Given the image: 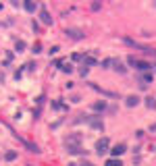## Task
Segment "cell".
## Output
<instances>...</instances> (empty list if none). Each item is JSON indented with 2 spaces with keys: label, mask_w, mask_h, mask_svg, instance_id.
Here are the masks:
<instances>
[{
  "label": "cell",
  "mask_w": 156,
  "mask_h": 166,
  "mask_svg": "<svg viewBox=\"0 0 156 166\" xmlns=\"http://www.w3.org/2000/svg\"><path fill=\"white\" fill-rule=\"evenodd\" d=\"M123 42L127 44V46L135 48V50H142L144 54H152V56H156V50L150 46H144V44H140V42H135V40H131V37H123Z\"/></svg>",
  "instance_id": "obj_1"
},
{
  "label": "cell",
  "mask_w": 156,
  "mask_h": 166,
  "mask_svg": "<svg viewBox=\"0 0 156 166\" xmlns=\"http://www.w3.org/2000/svg\"><path fill=\"white\" fill-rule=\"evenodd\" d=\"M92 129L96 131H104V120H102V116H98V114H92V116H87V120H85Z\"/></svg>",
  "instance_id": "obj_2"
},
{
  "label": "cell",
  "mask_w": 156,
  "mask_h": 166,
  "mask_svg": "<svg viewBox=\"0 0 156 166\" xmlns=\"http://www.w3.org/2000/svg\"><path fill=\"white\" fill-rule=\"evenodd\" d=\"M65 36L69 37V40H83L85 33H83V29H79V27H67L65 29Z\"/></svg>",
  "instance_id": "obj_3"
},
{
  "label": "cell",
  "mask_w": 156,
  "mask_h": 166,
  "mask_svg": "<svg viewBox=\"0 0 156 166\" xmlns=\"http://www.w3.org/2000/svg\"><path fill=\"white\" fill-rule=\"evenodd\" d=\"M108 145H110L108 137H102V139H98V141H96V154H98V156H104L106 152H110V150H108Z\"/></svg>",
  "instance_id": "obj_4"
},
{
  "label": "cell",
  "mask_w": 156,
  "mask_h": 166,
  "mask_svg": "<svg viewBox=\"0 0 156 166\" xmlns=\"http://www.w3.org/2000/svg\"><path fill=\"white\" fill-rule=\"evenodd\" d=\"M40 23L44 25H52V17H50V12L46 6H40Z\"/></svg>",
  "instance_id": "obj_5"
},
{
  "label": "cell",
  "mask_w": 156,
  "mask_h": 166,
  "mask_svg": "<svg viewBox=\"0 0 156 166\" xmlns=\"http://www.w3.org/2000/svg\"><path fill=\"white\" fill-rule=\"evenodd\" d=\"M15 137H17V139H19L21 143H23V145L27 147V150H29V152H34V154H40V147H37L36 143H31V141H27V139H23V137H19V133H15Z\"/></svg>",
  "instance_id": "obj_6"
},
{
  "label": "cell",
  "mask_w": 156,
  "mask_h": 166,
  "mask_svg": "<svg viewBox=\"0 0 156 166\" xmlns=\"http://www.w3.org/2000/svg\"><path fill=\"white\" fill-rule=\"evenodd\" d=\"M125 152H127V145H125V143H117V145H112V150H110L112 158H119V156H123Z\"/></svg>",
  "instance_id": "obj_7"
},
{
  "label": "cell",
  "mask_w": 156,
  "mask_h": 166,
  "mask_svg": "<svg viewBox=\"0 0 156 166\" xmlns=\"http://www.w3.org/2000/svg\"><path fill=\"white\" fill-rule=\"evenodd\" d=\"M140 102H142V98H140V95H135V94H131V95H127V98H125V106H127V108H135Z\"/></svg>",
  "instance_id": "obj_8"
},
{
  "label": "cell",
  "mask_w": 156,
  "mask_h": 166,
  "mask_svg": "<svg viewBox=\"0 0 156 166\" xmlns=\"http://www.w3.org/2000/svg\"><path fill=\"white\" fill-rule=\"evenodd\" d=\"M67 152H69V154H85L81 143H69V145H67Z\"/></svg>",
  "instance_id": "obj_9"
},
{
  "label": "cell",
  "mask_w": 156,
  "mask_h": 166,
  "mask_svg": "<svg viewBox=\"0 0 156 166\" xmlns=\"http://www.w3.org/2000/svg\"><path fill=\"white\" fill-rule=\"evenodd\" d=\"M90 87H92V89H96V92H100V94L106 95V98H117V94H115V92H106V89H102V87H100V85H96V83H90Z\"/></svg>",
  "instance_id": "obj_10"
},
{
  "label": "cell",
  "mask_w": 156,
  "mask_h": 166,
  "mask_svg": "<svg viewBox=\"0 0 156 166\" xmlns=\"http://www.w3.org/2000/svg\"><path fill=\"white\" fill-rule=\"evenodd\" d=\"M69 143H81V135L73 133V135H69V137H65V145H69Z\"/></svg>",
  "instance_id": "obj_11"
},
{
  "label": "cell",
  "mask_w": 156,
  "mask_h": 166,
  "mask_svg": "<svg viewBox=\"0 0 156 166\" xmlns=\"http://www.w3.org/2000/svg\"><path fill=\"white\" fill-rule=\"evenodd\" d=\"M135 69H137V71H152V64H150V62H146V60H137Z\"/></svg>",
  "instance_id": "obj_12"
},
{
  "label": "cell",
  "mask_w": 156,
  "mask_h": 166,
  "mask_svg": "<svg viewBox=\"0 0 156 166\" xmlns=\"http://www.w3.org/2000/svg\"><path fill=\"white\" fill-rule=\"evenodd\" d=\"M112 69H115L117 73H121V75H125V73H127V67H123V62H121L119 58H115V64H112Z\"/></svg>",
  "instance_id": "obj_13"
},
{
  "label": "cell",
  "mask_w": 156,
  "mask_h": 166,
  "mask_svg": "<svg viewBox=\"0 0 156 166\" xmlns=\"http://www.w3.org/2000/svg\"><path fill=\"white\" fill-rule=\"evenodd\" d=\"M92 110H94V112H104V110H106V102H104V100H102V102H94V104H92Z\"/></svg>",
  "instance_id": "obj_14"
},
{
  "label": "cell",
  "mask_w": 156,
  "mask_h": 166,
  "mask_svg": "<svg viewBox=\"0 0 156 166\" xmlns=\"http://www.w3.org/2000/svg\"><path fill=\"white\" fill-rule=\"evenodd\" d=\"M23 6H25V11H27V12H36L37 9H40V6L36 4V2H31V0H27V2H25Z\"/></svg>",
  "instance_id": "obj_15"
},
{
  "label": "cell",
  "mask_w": 156,
  "mask_h": 166,
  "mask_svg": "<svg viewBox=\"0 0 156 166\" xmlns=\"http://www.w3.org/2000/svg\"><path fill=\"white\" fill-rule=\"evenodd\" d=\"M4 160H6V162L17 160V152H15V150H6V152H4Z\"/></svg>",
  "instance_id": "obj_16"
},
{
  "label": "cell",
  "mask_w": 156,
  "mask_h": 166,
  "mask_svg": "<svg viewBox=\"0 0 156 166\" xmlns=\"http://www.w3.org/2000/svg\"><path fill=\"white\" fill-rule=\"evenodd\" d=\"M144 104H146V108H156V98H152V95H148V98H144Z\"/></svg>",
  "instance_id": "obj_17"
},
{
  "label": "cell",
  "mask_w": 156,
  "mask_h": 166,
  "mask_svg": "<svg viewBox=\"0 0 156 166\" xmlns=\"http://www.w3.org/2000/svg\"><path fill=\"white\" fill-rule=\"evenodd\" d=\"M25 48H27V44H25L23 40H17L15 42V52H23Z\"/></svg>",
  "instance_id": "obj_18"
},
{
  "label": "cell",
  "mask_w": 156,
  "mask_h": 166,
  "mask_svg": "<svg viewBox=\"0 0 156 166\" xmlns=\"http://www.w3.org/2000/svg\"><path fill=\"white\" fill-rule=\"evenodd\" d=\"M104 166H123V162H121L119 158H108Z\"/></svg>",
  "instance_id": "obj_19"
},
{
  "label": "cell",
  "mask_w": 156,
  "mask_h": 166,
  "mask_svg": "<svg viewBox=\"0 0 156 166\" xmlns=\"http://www.w3.org/2000/svg\"><path fill=\"white\" fill-rule=\"evenodd\" d=\"M112 64H115V58H104L102 60V69H112Z\"/></svg>",
  "instance_id": "obj_20"
},
{
  "label": "cell",
  "mask_w": 156,
  "mask_h": 166,
  "mask_svg": "<svg viewBox=\"0 0 156 166\" xmlns=\"http://www.w3.org/2000/svg\"><path fill=\"white\" fill-rule=\"evenodd\" d=\"M31 52H34V54H40V52H42V44H40V42H36V44L31 46Z\"/></svg>",
  "instance_id": "obj_21"
},
{
  "label": "cell",
  "mask_w": 156,
  "mask_h": 166,
  "mask_svg": "<svg viewBox=\"0 0 156 166\" xmlns=\"http://www.w3.org/2000/svg\"><path fill=\"white\" fill-rule=\"evenodd\" d=\"M83 64H96V58H92V56H83Z\"/></svg>",
  "instance_id": "obj_22"
},
{
  "label": "cell",
  "mask_w": 156,
  "mask_h": 166,
  "mask_svg": "<svg viewBox=\"0 0 156 166\" xmlns=\"http://www.w3.org/2000/svg\"><path fill=\"white\" fill-rule=\"evenodd\" d=\"M60 69H62L65 73H73V64H62Z\"/></svg>",
  "instance_id": "obj_23"
},
{
  "label": "cell",
  "mask_w": 156,
  "mask_h": 166,
  "mask_svg": "<svg viewBox=\"0 0 156 166\" xmlns=\"http://www.w3.org/2000/svg\"><path fill=\"white\" fill-rule=\"evenodd\" d=\"M127 62H129L131 67H135V64H137V58H135V56H127Z\"/></svg>",
  "instance_id": "obj_24"
},
{
  "label": "cell",
  "mask_w": 156,
  "mask_h": 166,
  "mask_svg": "<svg viewBox=\"0 0 156 166\" xmlns=\"http://www.w3.org/2000/svg\"><path fill=\"white\" fill-rule=\"evenodd\" d=\"M87 71H90V67H81V69H79V75H81V77H85V75H87Z\"/></svg>",
  "instance_id": "obj_25"
},
{
  "label": "cell",
  "mask_w": 156,
  "mask_h": 166,
  "mask_svg": "<svg viewBox=\"0 0 156 166\" xmlns=\"http://www.w3.org/2000/svg\"><path fill=\"white\" fill-rule=\"evenodd\" d=\"M58 50H60L58 46H52V48L48 50V52H50V56H54V54H58Z\"/></svg>",
  "instance_id": "obj_26"
},
{
  "label": "cell",
  "mask_w": 156,
  "mask_h": 166,
  "mask_svg": "<svg viewBox=\"0 0 156 166\" xmlns=\"http://www.w3.org/2000/svg\"><path fill=\"white\" fill-rule=\"evenodd\" d=\"M31 29H34V31H40V23H37V21H31Z\"/></svg>",
  "instance_id": "obj_27"
},
{
  "label": "cell",
  "mask_w": 156,
  "mask_h": 166,
  "mask_svg": "<svg viewBox=\"0 0 156 166\" xmlns=\"http://www.w3.org/2000/svg\"><path fill=\"white\" fill-rule=\"evenodd\" d=\"M52 108H54V110H58V108H62V104H60L58 100H54V102H52Z\"/></svg>",
  "instance_id": "obj_28"
},
{
  "label": "cell",
  "mask_w": 156,
  "mask_h": 166,
  "mask_svg": "<svg viewBox=\"0 0 156 166\" xmlns=\"http://www.w3.org/2000/svg\"><path fill=\"white\" fill-rule=\"evenodd\" d=\"M71 102H73V104H77V102H81V98H79V95H71Z\"/></svg>",
  "instance_id": "obj_29"
},
{
  "label": "cell",
  "mask_w": 156,
  "mask_h": 166,
  "mask_svg": "<svg viewBox=\"0 0 156 166\" xmlns=\"http://www.w3.org/2000/svg\"><path fill=\"white\" fill-rule=\"evenodd\" d=\"M100 6H102V4H100V2H94V4H92V11H98V9H100Z\"/></svg>",
  "instance_id": "obj_30"
},
{
  "label": "cell",
  "mask_w": 156,
  "mask_h": 166,
  "mask_svg": "<svg viewBox=\"0 0 156 166\" xmlns=\"http://www.w3.org/2000/svg\"><path fill=\"white\" fill-rule=\"evenodd\" d=\"M71 58H73V60H83V56H81V54H73Z\"/></svg>",
  "instance_id": "obj_31"
},
{
  "label": "cell",
  "mask_w": 156,
  "mask_h": 166,
  "mask_svg": "<svg viewBox=\"0 0 156 166\" xmlns=\"http://www.w3.org/2000/svg\"><path fill=\"white\" fill-rule=\"evenodd\" d=\"M152 131H156V123H154V125H150V133H152Z\"/></svg>",
  "instance_id": "obj_32"
},
{
  "label": "cell",
  "mask_w": 156,
  "mask_h": 166,
  "mask_svg": "<svg viewBox=\"0 0 156 166\" xmlns=\"http://www.w3.org/2000/svg\"><path fill=\"white\" fill-rule=\"evenodd\" d=\"M81 166H94V164H92V162H83Z\"/></svg>",
  "instance_id": "obj_33"
},
{
  "label": "cell",
  "mask_w": 156,
  "mask_h": 166,
  "mask_svg": "<svg viewBox=\"0 0 156 166\" xmlns=\"http://www.w3.org/2000/svg\"><path fill=\"white\" fill-rule=\"evenodd\" d=\"M69 166H77V164H75V162H71V164H69Z\"/></svg>",
  "instance_id": "obj_34"
}]
</instances>
